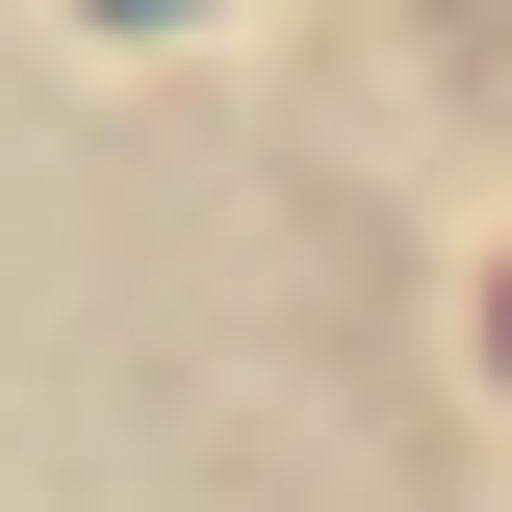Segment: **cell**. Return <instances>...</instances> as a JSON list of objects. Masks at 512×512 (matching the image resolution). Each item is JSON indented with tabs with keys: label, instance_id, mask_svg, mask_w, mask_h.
<instances>
[{
	"label": "cell",
	"instance_id": "obj_1",
	"mask_svg": "<svg viewBox=\"0 0 512 512\" xmlns=\"http://www.w3.org/2000/svg\"><path fill=\"white\" fill-rule=\"evenodd\" d=\"M103 26H154V0H103Z\"/></svg>",
	"mask_w": 512,
	"mask_h": 512
}]
</instances>
